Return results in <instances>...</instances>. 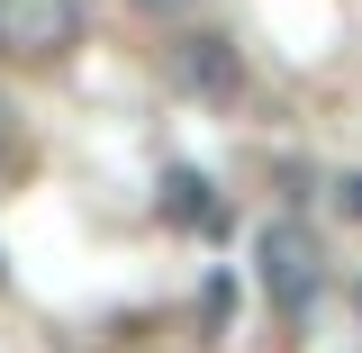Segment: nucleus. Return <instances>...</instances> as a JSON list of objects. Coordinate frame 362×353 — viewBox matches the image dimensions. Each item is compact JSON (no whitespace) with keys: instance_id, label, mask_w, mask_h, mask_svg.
<instances>
[{"instance_id":"obj_1","label":"nucleus","mask_w":362,"mask_h":353,"mask_svg":"<svg viewBox=\"0 0 362 353\" xmlns=\"http://www.w3.org/2000/svg\"><path fill=\"white\" fill-rule=\"evenodd\" d=\"M254 254H263V290H272V308H281V317H308L317 281H326V272H317V236H308L299 218H272Z\"/></svg>"},{"instance_id":"obj_2","label":"nucleus","mask_w":362,"mask_h":353,"mask_svg":"<svg viewBox=\"0 0 362 353\" xmlns=\"http://www.w3.org/2000/svg\"><path fill=\"white\" fill-rule=\"evenodd\" d=\"M73 37H82V0H0V54L54 64Z\"/></svg>"},{"instance_id":"obj_3","label":"nucleus","mask_w":362,"mask_h":353,"mask_svg":"<svg viewBox=\"0 0 362 353\" xmlns=\"http://www.w3.org/2000/svg\"><path fill=\"white\" fill-rule=\"evenodd\" d=\"M181 82H190V91H235V45L190 37V45H181Z\"/></svg>"},{"instance_id":"obj_4","label":"nucleus","mask_w":362,"mask_h":353,"mask_svg":"<svg viewBox=\"0 0 362 353\" xmlns=\"http://www.w3.org/2000/svg\"><path fill=\"white\" fill-rule=\"evenodd\" d=\"M163 209H173V218H190V226H218V209H209V181H199V173H173V181H163Z\"/></svg>"},{"instance_id":"obj_5","label":"nucleus","mask_w":362,"mask_h":353,"mask_svg":"<svg viewBox=\"0 0 362 353\" xmlns=\"http://www.w3.org/2000/svg\"><path fill=\"white\" fill-rule=\"evenodd\" d=\"M335 199H344V218H362V173H344V181H335Z\"/></svg>"}]
</instances>
